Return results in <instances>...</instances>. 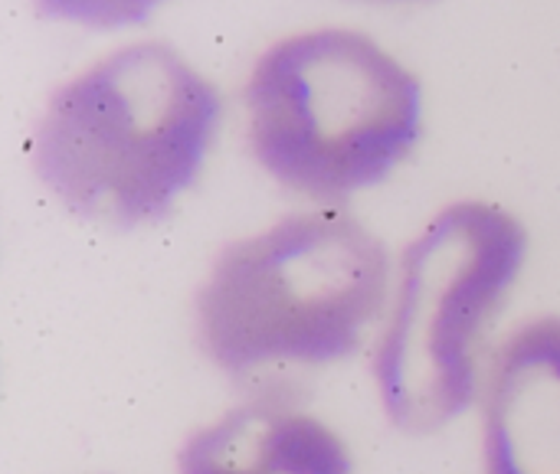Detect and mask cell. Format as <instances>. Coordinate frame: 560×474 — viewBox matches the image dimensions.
I'll list each match as a JSON object with an SVG mask.
<instances>
[{"instance_id":"2","label":"cell","mask_w":560,"mask_h":474,"mask_svg":"<svg viewBox=\"0 0 560 474\" xmlns=\"http://www.w3.org/2000/svg\"><path fill=\"white\" fill-rule=\"evenodd\" d=\"M390 295L387 246L325 206L230 242L197 292V337L213 367H325L351 357Z\"/></svg>"},{"instance_id":"1","label":"cell","mask_w":560,"mask_h":474,"mask_svg":"<svg viewBox=\"0 0 560 474\" xmlns=\"http://www.w3.org/2000/svg\"><path fill=\"white\" fill-rule=\"evenodd\" d=\"M220 121L210 79L167 43H135L52 92L33 167L69 213L131 229L164 220L197 183Z\"/></svg>"},{"instance_id":"4","label":"cell","mask_w":560,"mask_h":474,"mask_svg":"<svg viewBox=\"0 0 560 474\" xmlns=\"http://www.w3.org/2000/svg\"><path fill=\"white\" fill-rule=\"evenodd\" d=\"M528 259L525 226L486 200L440 210L407 246L377 341L381 406L400 432L430 436L482 393V347Z\"/></svg>"},{"instance_id":"7","label":"cell","mask_w":560,"mask_h":474,"mask_svg":"<svg viewBox=\"0 0 560 474\" xmlns=\"http://www.w3.org/2000/svg\"><path fill=\"white\" fill-rule=\"evenodd\" d=\"M161 3L167 0H36L46 16L92 29H121L144 23Z\"/></svg>"},{"instance_id":"5","label":"cell","mask_w":560,"mask_h":474,"mask_svg":"<svg viewBox=\"0 0 560 474\" xmlns=\"http://www.w3.org/2000/svg\"><path fill=\"white\" fill-rule=\"evenodd\" d=\"M486 474H560V318L512 331L482 380Z\"/></svg>"},{"instance_id":"6","label":"cell","mask_w":560,"mask_h":474,"mask_svg":"<svg viewBox=\"0 0 560 474\" xmlns=\"http://www.w3.org/2000/svg\"><path fill=\"white\" fill-rule=\"evenodd\" d=\"M177 474H354V462L348 442L318 416L246 403L184 442Z\"/></svg>"},{"instance_id":"3","label":"cell","mask_w":560,"mask_h":474,"mask_svg":"<svg viewBox=\"0 0 560 474\" xmlns=\"http://www.w3.org/2000/svg\"><path fill=\"white\" fill-rule=\"evenodd\" d=\"M249 147L292 193L348 200L417 147L423 88L371 36L312 29L269 46L246 82Z\"/></svg>"}]
</instances>
